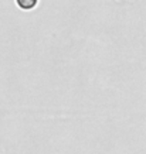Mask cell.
<instances>
[{"instance_id":"cell-1","label":"cell","mask_w":146,"mask_h":154,"mask_svg":"<svg viewBox=\"0 0 146 154\" xmlns=\"http://www.w3.org/2000/svg\"><path fill=\"white\" fill-rule=\"evenodd\" d=\"M40 0H14L16 6L23 11H31L38 6Z\"/></svg>"}]
</instances>
